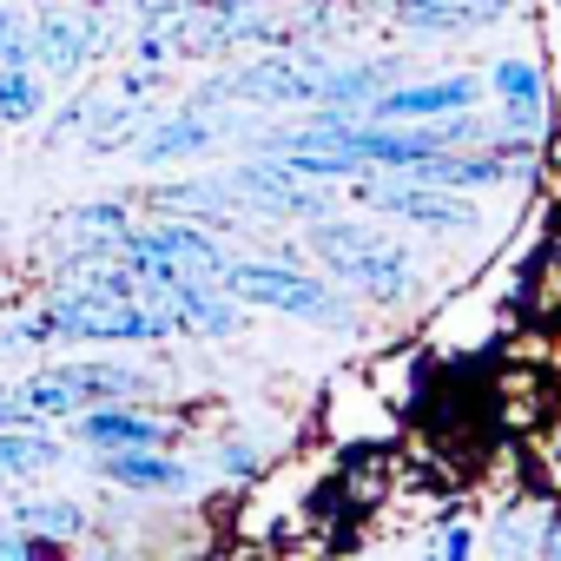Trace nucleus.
<instances>
[{"label":"nucleus","instance_id":"16","mask_svg":"<svg viewBox=\"0 0 561 561\" xmlns=\"http://www.w3.org/2000/svg\"><path fill=\"white\" fill-rule=\"evenodd\" d=\"M8 515L21 522V528H34V535H54V541H80V535H93V508L80 502V495H27V482H21V495L8 502Z\"/></svg>","mask_w":561,"mask_h":561},{"label":"nucleus","instance_id":"22","mask_svg":"<svg viewBox=\"0 0 561 561\" xmlns=\"http://www.w3.org/2000/svg\"><path fill=\"white\" fill-rule=\"evenodd\" d=\"M0 67H34V21L21 0H0Z\"/></svg>","mask_w":561,"mask_h":561},{"label":"nucleus","instance_id":"8","mask_svg":"<svg viewBox=\"0 0 561 561\" xmlns=\"http://www.w3.org/2000/svg\"><path fill=\"white\" fill-rule=\"evenodd\" d=\"M159 305L172 311L179 337H205V344H225L244 331V305L218 285V277H179V285L159 291Z\"/></svg>","mask_w":561,"mask_h":561},{"label":"nucleus","instance_id":"21","mask_svg":"<svg viewBox=\"0 0 561 561\" xmlns=\"http://www.w3.org/2000/svg\"><path fill=\"white\" fill-rule=\"evenodd\" d=\"M47 344H54V318H47V305L21 311L14 324H0V357H34V351H47Z\"/></svg>","mask_w":561,"mask_h":561},{"label":"nucleus","instance_id":"3","mask_svg":"<svg viewBox=\"0 0 561 561\" xmlns=\"http://www.w3.org/2000/svg\"><path fill=\"white\" fill-rule=\"evenodd\" d=\"M218 285H225L238 305H257V311H277V318L324 324V331H357V311L337 298V285L311 277V271L291 264V257H225Z\"/></svg>","mask_w":561,"mask_h":561},{"label":"nucleus","instance_id":"20","mask_svg":"<svg viewBox=\"0 0 561 561\" xmlns=\"http://www.w3.org/2000/svg\"><path fill=\"white\" fill-rule=\"evenodd\" d=\"M60 554H67V541L34 535V528H21L8 508H0V561H60Z\"/></svg>","mask_w":561,"mask_h":561},{"label":"nucleus","instance_id":"28","mask_svg":"<svg viewBox=\"0 0 561 561\" xmlns=\"http://www.w3.org/2000/svg\"><path fill=\"white\" fill-rule=\"evenodd\" d=\"M8 383H14V377H0V390H8Z\"/></svg>","mask_w":561,"mask_h":561},{"label":"nucleus","instance_id":"27","mask_svg":"<svg viewBox=\"0 0 561 561\" xmlns=\"http://www.w3.org/2000/svg\"><path fill=\"white\" fill-rule=\"evenodd\" d=\"M34 8H67V0H34Z\"/></svg>","mask_w":561,"mask_h":561},{"label":"nucleus","instance_id":"15","mask_svg":"<svg viewBox=\"0 0 561 561\" xmlns=\"http://www.w3.org/2000/svg\"><path fill=\"white\" fill-rule=\"evenodd\" d=\"M60 462H67V443L47 423H8V430H0V476H8L14 489L21 482H41Z\"/></svg>","mask_w":561,"mask_h":561},{"label":"nucleus","instance_id":"12","mask_svg":"<svg viewBox=\"0 0 561 561\" xmlns=\"http://www.w3.org/2000/svg\"><path fill=\"white\" fill-rule=\"evenodd\" d=\"M139 205H146V211H165V218L211 225V231H231V225L244 218L225 179H165V185H146V192H139Z\"/></svg>","mask_w":561,"mask_h":561},{"label":"nucleus","instance_id":"9","mask_svg":"<svg viewBox=\"0 0 561 561\" xmlns=\"http://www.w3.org/2000/svg\"><path fill=\"white\" fill-rule=\"evenodd\" d=\"M93 476L113 482L119 495H192L198 469L165 449H93Z\"/></svg>","mask_w":561,"mask_h":561},{"label":"nucleus","instance_id":"18","mask_svg":"<svg viewBox=\"0 0 561 561\" xmlns=\"http://www.w3.org/2000/svg\"><path fill=\"white\" fill-rule=\"evenodd\" d=\"M100 106H106V100H100L93 87H73L54 113H41V146L60 152V146H73V139H87V126L100 119Z\"/></svg>","mask_w":561,"mask_h":561},{"label":"nucleus","instance_id":"19","mask_svg":"<svg viewBox=\"0 0 561 561\" xmlns=\"http://www.w3.org/2000/svg\"><path fill=\"white\" fill-rule=\"evenodd\" d=\"M47 80L34 67H0V126H41Z\"/></svg>","mask_w":561,"mask_h":561},{"label":"nucleus","instance_id":"14","mask_svg":"<svg viewBox=\"0 0 561 561\" xmlns=\"http://www.w3.org/2000/svg\"><path fill=\"white\" fill-rule=\"evenodd\" d=\"M508 14V0H390V21L403 34H476V27H495Z\"/></svg>","mask_w":561,"mask_h":561},{"label":"nucleus","instance_id":"17","mask_svg":"<svg viewBox=\"0 0 561 561\" xmlns=\"http://www.w3.org/2000/svg\"><path fill=\"white\" fill-rule=\"evenodd\" d=\"M495 93H502V133H495V146L502 139H528L535 119H541V73L528 60H502L495 67Z\"/></svg>","mask_w":561,"mask_h":561},{"label":"nucleus","instance_id":"2","mask_svg":"<svg viewBox=\"0 0 561 561\" xmlns=\"http://www.w3.org/2000/svg\"><path fill=\"white\" fill-rule=\"evenodd\" d=\"M41 305L54 318V344H172L179 337L172 311L146 291H67V285H54Z\"/></svg>","mask_w":561,"mask_h":561},{"label":"nucleus","instance_id":"7","mask_svg":"<svg viewBox=\"0 0 561 561\" xmlns=\"http://www.w3.org/2000/svg\"><path fill=\"white\" fill-rule=\"evenodd\" d=\"M80 449H172V423L152 403H87L80 416H67Z\"/></svg>","mask_w":561,"mask_h":561},{"label":"nucleus","instance_id":"5","mask_svg":"<svg viewBox=\"0 0 561 561\" xmlns=\"http://www.w3.org/2000/svg\"><path fill=\"white\" fill-rule=\"evenodd\" d=\"M225 185H231V198H238V211L244 218H324L331 211V198L324 192H311V179H298V172H285L271 152H257V159H244V165H231L225 172Z\"/></svg>","mask_w":561,"mask_h":561},{"label":"nucleus","instance_id":"25","mask_svg":"<svg viewBox=\"0 0 561 561\" xmlns=\"http://www.w3.org/2000/svg\"><path fill=\"white\" fill-rule=\"evenodd\" d=\"M443 554H469V528H449L443 535Z\"/></svg>","mask_w":561,"mask_h":561},{"label":"nucleus","instance_id":"30","mask_svg":"<svg viewBox=\"0 0 561 561\" xmlns=\"http://www.w3.org/2000/svg\"><path fill=\"white\" fill-rule=\"evenodd\" d=\"M106 8H113V0H106Z\"/></svg>","mask_w":561,"mask_h":561},{"label":"nucleus","instance_id":"23","mask_svg":"<svg viewBox=\"0 0 561 561\" xmlns=\"http://www.w3.org/2000/svg\"><path fill=\"white\" fill-rule=\"evenodd\" d=\"M257 469H264L257 443H238V436H231V443H218V476H225V482H251Z\"/></svg>","mask_w":561,"mask_h":561},{"label":"nucleus","instance_id":"10","mask_svg":"<svg viewBox=\"0 0 561 561\" xmlns=\"http://www.w3.org/2000/svg\"><path fill=\"white\" fill-rule=\"evenodd\" d=\"M67 377V390L87 403H159V377L146 364H126V357H73V364H54Z\"/></svg>","mask_w":561,"mask_h":561},{"label":"nucleus","instance_id":"26","mask_svg":"<svg viewBox=\"0 0 561 561\" xmlns=\"http://www.w3.org/2000/svg\"><path fill=\"white\" fill-rule=\"evenodd\" d=\"M541 554H561V528H548V535H541Z\"/></svg>","mask_w":561,"mask_h":561},{"label":"nucleus","instance_id":"29","mask_svg":"<svg viewBox=\"0 0 561 561\" xmlns=\"http://www.w3.org/2000/svg\"><path fill=\"white\" fill-rule=\"evenodd\" d=\"M0 489H14V482H8V476H0Z\"/></svg>","mask_w":561,"mask_h":561},{"label":"nucleus","instance_id":"13","mask_svg":"<svg viewBox=\"0 0 561 561\" xmlns=\"http://www.w3.org/2000/svg\"><path fill=\"white\" fill-rule=\"evenodd\" d=\"M139 225V211H133V192L126 198H87V205H73L67 218H60V257H87V251H119V238Z\"/></svg>","mask_w":561,"mask_h":561},{"label":"nucleus","instance_id":"1","mask_svg":"<svg viewBox=\"0 0 561 561\" xmlns=\"http://www.w3.org/2000/svg\"><path fill=\"white\" fill-rule=\"evenodd\" d=\"M305 244H311V257L337 277V285H351L370 305H403L416 291V277H423V264L410 257V244H397L390 231H370L357 218H337V211L311 218Z\"/></svg>","mask_w":561,"mask_h":561},{"label":"nucleus","instance_id":"4","mask_svg":"<svg viewBox=\"0 0 561 561\" xmlns=\"http://www.w3.org/2000/svg\"><path fill=\"white\" fill-rule=\"evenodd\" d=\"M351 185H357L351 198H364L383 218H403V225H423V231H476V205L449 198L443 185H423V179H403V172H390V179L357 172Z\"/></svg>","mask_w":561,"mask_h":561},{"label":"nucleus","instance_id":"6","mask_svg":"<svg viewBox=\"0 0 561 561\" xmlns=\"http://www.w3.org/2000/svg\"><path fill=\"white\" fill-rule=\"evenodd\" d=\"M225 133H238V119L231 113H218V106H179V113H159V119H146V133H139V146H133V165H179V159H198V152H211Z\"/></svg>","mask_w":561,"mask_h":561},{"label":"nucleus","instance_id":"11","mask_svg":"<svg viewBox=\"0 0 561 561\" xmlns=\"http://www.w3.org/2000/svg\"><path fill=\"white\" fill-rule=\"evenodd\" d=\"M482 87L469 73H449V80H416V87H383L364 100V119H443V113H462L476 106Z\"/></svg>","mask_w":561,"mask_h":561},{"label":"nucleus","instance_id":"24","mask_svg":"<svg viewBox=\"0 0 561 561\" xmlns=\"http://www.w3.org/2000/svg\"><path fill=\"white\" fill-rule=\"evenodd\" d=\"M152 87H159V73H152V67H139V73H119V100H146Z\"/></svg>","mask_w":561,"mask_h":561}]
</instances>
